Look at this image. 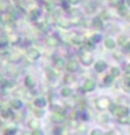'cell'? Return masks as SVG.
Returning a JSON list of instances; mask_svg holds the SVG:
<instances>
[{"instance_id":"4dcf8cb0","label":"cell","mask_w":130,"mask_h":135,"mask_svg":"<svg viewBox=\"0 0 130 135\" xmlns=\"http://www.w3.org/2000/svg\"><path fill=\"white\" fill-rule=\"evenodd\" d=\"M2 127H3V124H2V121H0V128H2Z\"/></svg>"},{"instance_id":"5b68a950","label":"cell","mask_w":130,"mask_h":135,"mask_svg":"<svg viewBox=\"0 0 130 135\" xmlns=\"http://www.w3.org/2000/svg\"><path fill=\"white\" fill-rule=\"evenodd\" d=\"M80 61H81L83 65L85 66H90L92 62H94V58L91 56V54H83L81 56H80Z\"/></svg>"},{"instance_id":"277c9868","label":"cell","mask_w":130,"mask_h":135,"mask_svg":"<svg viewBox=\"0 0 130 135\" xmlns=\"http://www.w3.org/2000/svg\"><path fill=\"white\" fill-rule=\"evenodd\" d=\"M95 86H96L95 80L94 79H88L83 84V90L84 91H92V90H95Z\"/></svg>"},{"instance_id":"2e32d148","label":"cell","mask_w":130,"mask_h":135,"mask_svg":"<svg viewBox=\"0 0 130 135\" xmlns=\"http://www.w3.org/2000/svg\"><path fill=\"white\" fill-rule=\"evenodd\" d=\"M112 83H113V78H112L111 75H108L106 78H104V82H102L104 86H111Z\"/></svg>"},{"instance_id":"603a6c76","label":"cell","mask_w":130,"mask_h":135,"mask_svg":"<svg viewBox=\"0 0 130 135\" xmlns=\"http://www.w3.org/2000/svg\"><path fill=\"white\" fill-rule=\"evenodd\" d=\"M91 135H104V132H102L101 129L96 128V129H92V131H91Z\"/></svg>"},{"instance_id":"6da1fadb","label":"cell","mask_w":130,"mask_h":135,"mask_svg":"<svg viewBox=\"0 0 130 135\" xmlns=\"http://www.w3.org/2000/svg\"><path fill=\"white\" fill-rule=\"evenodd\" d=\"M109 108L112 110V114H115L116 117H123V115H129V108L126 107V105H122V104H111L109 105Z\"/></svg>"},{"instance_id":"f1b7e54d","label":"cell","mask_w":130,"mask_h":135,"mask_svg":"<svg viewBox=\"0 0 130 135\" xmlns=\"http://www.w3.org/2000/svg\"><path fill=\"white\" fill-rule=\"evenodd\" d=\"M24 135H31V132H24Z\"/></svg>"},{"instance_id":"d4e9b609","label":"cell","mask_w":130,"mask_h":135,"mask_svg":"<svg viewBox=\"0 0 130 135\" xmlns=\"http://www.w3.org/2000/svg\"><path fill=\"white\" fill-rule=\"evenodd\" d=\"M123 51H124V52H130V42H126V44L123 45Z\"/></svg>"},{"instance_id":"d6986e66","label":"cell","mask_w":130,"mask_h":135,"mask_svg":"<svg viewBox=\"0 0 130 135\" xmlns=\"http://www.w3.org/2000/svg\"><path fill=\"white\" fill-rule=\"evenodd\" d=\"M73 82H74V76L71 75V73H69V75H66V76H64V83H66V84L73 83Z\"/></svg>"},{"instance_id":"8992f818","label":"cell","mask_w":130,"mask_h":135,"mask_svg":"<svg viewBox=\"0 0 130 135\" xmlns=\"http://www.w3.org/2000/svg\"><path fill=\"white\" fill-rule=\"evenodd\" d=\"M66 69L70 72H75V70H78V62L75 61V59H70L69 62L66 63Z\"/></svg>"},{"instance_id":"f546056e","label":"cell","mask_w":130,"mask_h":135,"mask_svg":"<svg viewBox=\"0 0 130 135\" xmlns=\"http://www.w3.org/2000/svg\"><path fill=\"white\" fill-rule=\"evenodd\" d=\"M127 83H129V86H130V79H127Z\"/></svg>"},{"instance_id":"3957f363","label":"cell","mask_w":130,"mask_h":135,"mask_svg":"<svg viewBox=\"0 0 130 135\" xmlns=\"http://www.w3.org/2000/svg\"><path fill=\"white\" fill-rule=\"evenodd\" d=\"M39 58H41V54H39V51H38V49L31 48V49L27 51V59H29L31 62H35Z\"/></svg>"},{"instance_id":"4fadbf2b","label":"cell","mask_w":130,"mask_h":135,"mask_svg":"<svg viewBox=\"0 0 130 135\" xmlns=\"http://www.w3.org/2000/svg\"><path fill=\"white\" fill-rule=\"evenodd\" d=\"M10 105H11L13 108H21V107H23V103H21V100L14 99V100L10 101Z\"/></svg>"},{"instance_id":"7402d4cb","label":"cell","mask_w":130,"mask_h":135,"mask_svg":"<svg viewBox=\"0 0 130 135\" xmlns=\"http://www.w3.org/2000/svg\"><path fill=\"white\" fill-rule=\"evenodd\" d=\"M31 135H44V131H42V129H39V128H36V129H32Z\"/></svg>"},{"instance_id":"ffe728a7","label":"cell","mask_w":130,"mask_h":135,"mask_svg":"<svg viewBox=\"0 0 130 135\" xmlns=\"http://www.w3.org/2000/svg\"><path fill=\"white\" fill-rule=\"evenodd\" d=\"M45 104H46L45 99H42V97H39V99H35V105H38V107H44Z\"/></svg>"},{"instance_id":"4316f807","label":"cell","mask_w":130,"mask_h":135,"mask_svg":"<svg viewBox=\"0 0 130 135\" xmlns=\"http://www.w3.org/2000/svg\"><path fill=\"white\" fill-rule=\"evenodd\" d=\"M3 65H4V56H0V69L3 68Z\"/></svg>"},{"instance_id":"7a4b0ae2","label":"cell","mask_w":130,"mask_h":135,"mask_svg":"<svg viewBox=\"0 0 130 135\" xmlns=\"http://www.w3.org/2000/svg\"><path fill=\"white\" fill-rule=\"evenodd\" d=\"M95 104L99 110H106V108H109V105H111V100H109L108 97H99Z\"/></svg>"},{"instance_id":"7c38bea8","label":"cell","mask_w":130,"mask_h":135,"mask_svg":"<svg viewBox=\"0 0 130 135\" xmlns=\"http://www.w3.org/2000/svg\"><path fill=\"white\" fill-rule=\"evenodd\" d=\"M55 68L56 69H64L66 68V62H64V59H56V63H55Z\"/></svg>"},{"instance_id":"52a82bcc","label":"cell","mask_w":130,"mask_h":135,"mask_svg":"<svg viewBox=\"0 0 130 135\" xmlns=\"http://www.w3.org/2000/svg\"><path fill=\"white\" fill-rule=\"evenodd\" d=\"M24 83H25V86H27L28 89H34V87H35V84H36L32 76H27L25 80H24Z\"/></svg>"},{"instance_id":"5bb4252c","label":"cell","mask_w":130,"mask_h":135,"mask_svg":"<svg viewBox=\"0 0 130 135\" xmlns=\"http://www.w3.org/2000/svg\"><path fill=\"white\" fill-rule=\"evenodd\" d=\"M115 45H116V42L113 41L112 38H106V40H105V46H106V48L113 49V48H115Z\"/></svg>"},{"instance_id":"484cf974","label":"cell","mask_w":130,"mask_h":135,"mask_svg":"<svg viewBox=\"0 0 130 135\" xmlns=\"http://www.w3.org/2000/svg\"><path fill=\"white\" fill-rule=\"evenodd\" d=\"M119 44H120L122 46L126 44V37H119Z\"/></svg>"},{"instance_id":"cb8c5ba5","label":"cell","mask_w":130,"mask_h":135,"mask_svg":"<svg viewBox=\"0 0 130 135\" xmlns=\"http://www.w3.org/2000/svg\"><path fill=\"white\" fill-rule=\"evenodd\" d=\"M77 129L80 131V132H84V131L87 129V125H85V124H80V125L77 127Z\"/></svg>"},{"instance_id":"ba28073f","label":"cell","mask_w":130,"mask_h":135,"mask_svg":"<svg viewBox=\"0 0 130 135\" xmlns=\"http://www.w3.org/2000/svg\"><path fill=\"white\" fill-rule=\"evenodd\" d=\"M105 69H106V62L105 61H98L95 63V70L96 72H104Z\"/></svg>"},{"instance_id":"1f68e13d","label":"cell","mask_w":130,"mask_h":135,"mask_svg":"<svg viewBox=\"0 0 130 135\" xmlns=\"http://www.w3.org/2000/svg\"><path fill=\"white\" fill-rule=\"evenodd\" d=\"M129 3H130V0H129Z\"/></svg>"},{"instance_id":"ac0fdd59","label":"cell","mask_w":130,"mask_h":135,"mask_svg":"<svg viewBox=\"0 0 130 135\" xmlns=\"http://www.w3.org/2000/svg\"><path fill=\"white\" fill-rule=\"evenodd\" d=\"M109 75H111L112 78H116V76L120 75V69H119V68H112V69H111V73H109Z\"/></svg>"},{"instance_id":"9c48e42d","label":"cell","mask_w":130,"mask_h":135,"mask_svg":"<svg viewBox=\"0 0 130 135\" xmlns=\"http://www.w3.org/2000/svg\"><path fill=\"white\" fill-rule=\"evenodd\" d=\"M28 125H29V128H32V129H36V128H39V121H38V118H31V120L28 121Z\"/></svg>"},{"instance_id":"9a60e30c","label":"cell","mask_w":130,"mask_h":135,"mask_svg":"<svg viewBox=\"0 0 130 135\" xmlns=\"http://www.w3.org/2000/svg\"><path fill=\"white\" fill-rule=\"evenodd\" d=\"M15 127H6L4 128V135H15Z\"/></svg>"},{"instance_id":"8fae6325","label":"cell","mask_w":130,"mask_h":135,"mask_svg":"<svg viewBox=\"0 0 130 135\" xmlns=\"http://www.w3.org/2000/svg\"><path fill=\"white\" fill-rule=\"evenodd\" d=\"M24 113L23 111H15L14 114H13V118H14V120L17 121V122H20V121H23L24 120Z\"/></svg>"},{"instance_id":"44dd1931","label":"cell","mask_w":130,"mask_h":135,"mask_svg":"<svg viewBox=\"0 0 130 135\" xmlns=\"http://www.w3.org/2000/svg\"><path fill=\"white\" fill-rule=\"evenodd\" d=\"M34 111H35L34 114H35V117H36V118H41V117H44V115H45V113H44V110H42V108H35Z\"/></svg>"},{"instance_id":"30bf717a","label":"cell","mask_w":130,"mask_h":135,"mask_svg":"<svg viewBox=\"0 0 130 135\" xmlns=\"http://www.w3.org/2000/svg\"><path fill=\"white\" fill-rule=\"evenodd\" d=\"M60 94H62L63 97H70V96H73V90H71L69 86H66V87H63V89H62Z\"/></svg>"},{"instance_id":"e0dca14e","label":"cell","mask_w":130,"mask_h":135,"mask_svg":"<svg viewBox=\"0 0 130 135\" xmlns=\"http://www.w3.org/2000/svg\"><path fill=\"white\" fill-rule=\"evenodd\" d=\"M7 58L10 59L11 62H18V61H21L20 54H11V56H7Z\"/></svg>"},{"instance_id":"83f0119b","label":"cell","mask_w":130,"mask_h":135,"mask_svg":"<svg viewBox=\"0 0 130 135\" xmlns=\"http://www.w3.org/2000/svg\"><path fill=\"white\" fill-rule=\"evenodd\" d=\"M126 73H127V75L130 76V63H129L127 66H126Z\"/></svg>"}]
</instances>
